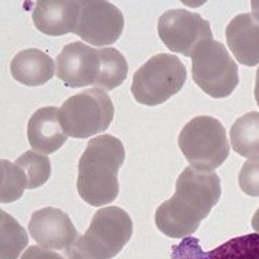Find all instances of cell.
<instances>
[{
	"instance_id": "cell-5",
	"label": "cell",
	"mask_w": 259,
	"mask_h": 259,
	"mask_svg": "<svg viewBox=\"0 0 259 259\" xmlns=\"http://www.w3.org/2000/svg\"><path fill=\"white\" fill-rule=\"evenodd\" d=\"M186 81V66L172 54L153 55L133 77L131 93L135 101L156 106L180 93Z\"/></svg>"
},
{
	"instance_id": "cell-24",
	"label": "cell",
	"mask_w": 259,
	"mask_h": 259,
	"mask_svg": "<svg viewBox=\"0 0 259 259\" xmlns=\"http://www.w3.org/2000/svg\"><path fill=\"white\" fill-rule=\"evenodd\" d=\"M21 259H64L58 252L45 248L41 245H30L22 254Z\"/></svg>"
},
{
	"instance_id": "cell-7",
	"label": "cell",
	"mask_w": 259,
	"mask_h": 259,
	"mask_svg": "<svg viewBox=\"0 0 259 259\" xmlns=\"http://www.w3.org/2000/svg\"><path fill=\"white\" fill-rule=\"evenodd\" d=\"M131 236L133 221L124 209L105 207L95 212L81 239L101 259H112L124 248Z\"/></svg>"
},
{
	"instance_id": "cell-22",
	"label": "cell",
	"mask_w": 259,
	"mask_h": 259,
	"mask_svg": "<svg viewBox=\"0 0 259 259\" xmlns=\"http://www.w3.org/2000/svg\"><path fill=\"white\" fill-rule=\"evenodd\" d=\"M240 189L245 194L259 197V159L247 160L239 174Z\"/></svg>"
},
{
	"instance_id": "cell-26",
	"label": "cell",
	"mask_w": 259,
	"mask_h": 259,
	"mask_svg": "<svg viewBox=\"0 0 259 259\" xmlns=\"http://www.w3.org/2000/svg\"><path fill=\"white\" fill-rule=\"evenodd\" d=\"M252 228H254L255 230V233H258L259 234V208L256 209V212H255L254 215V218H252Z\"/></svg>"
},
{
	"instance_id": "cell-15",
	"label": "cell",
	"mask_w": 259,
	"mask_h": 259,
	"mask_svg": "<svg viewBox=\"0 0 259 259\" xmlns=\"http://www.w3.org/2000/svg\"><path fill=\"white\" fill-rule=\"evenodd\" d=\"M58 113V108L46 106L37 109L30 116L26 135L32 149L39 153L51 155L66 142L68 135L65 134L61 127Z\"/></svg>"
},
{
	"instance_id": "cell-8",
	"label": "cell",
	"mask_w": 259,
	"mask_h": 259,
	"mask_svg": "<svg viewBox=\"0 0 259 259\" xmlns=\"http://www.w3.org/2000/svg\"><path fill=\"white\" fill-rule=\"evenodd\" d=\"M157 32L169 50L185 57H192L201 43L212 39L208 21L197 13L182 9L165 11L159 18Z\"/></svg>"
},
{
	"instance_id": "cell-10",
	"label": "cell",
	"mask_w": 259,
	"mask_h": 259,
	"mask_svg": "<svg viewBox=\"0 0 259 259\" xmlns=\"http://www.w3.org/2000/svg\"><path fill=\"white\" fill-rule=\"evenodd\" d=\"M55 75L65 84L79 89L97 83L101 72L100 51L94 50L83 41H75L64 46L57 55Z\"/></svg>"
},
{
	"instance_id": "cell-3",
	"label": "cell",
	"mask_w": 259,
	"mask_h": 259,
	"mask_svg": "<svg viewBox=\"0 0 259 259\" xmlns=\"http://www.w3.org/2000/svg\"><path fill=\"white\" fill-rule=\"evenodd\" d=\"M178 145L189 164L200 171L218 168L230 152L225 127L211 116L190 120L180 133Z\"/></svg>"
},
{
	"instance_id": "cell-17",
	"label": "cell",
	"mask_w": 259,
	"mask_h": 259,
	"mask_svg": "<svg viewBox=\"0 0 259 259\" xmlns=\"http://www.w3.org/2000/svg\"><path fill=\"white\" fill-rule=\"evenodd\" d=\"M232 149L247 159H259V112H249L230 128Z\"/></svg>"
},
{
	"instance_id": "cell-27",
	"label": "cell",
	"mask_w": 259,
	"mask_h": 259,
	"mask_svg": "<svg viewBox=\"0 0 259 259\" xmlns=\"http://www.w3.org/2000/svg\"><path fill=\"white\" fill-rule=\"evenodd\" d=\"M255 100H256V104L259 106V68L256 70V79H255Z\"/></svg>"
},
{
	"instance_id": "cell-13",
	"label": "cell",
	"mask_w": 259,
	"mask_h": 259,
	"mask_svg": "<svg viewBox=\"0 0 259 259\" xmlns=\"http://www.w3.org/2000/svg\"><path fill=\"white\" fill-rule=\"evenodd\" d=\"M80 15L77 0H40L32 11L33 24L45 35L61 36L75 30Z\"/></svg>"
},
{
	"instance_id": "cell-21",
	"label": "cell",
	"mask_w": 259,
	"mask_h": 259,
	"mask_svg": "<svg viewBox=\"0 0 259 259\" xmlns=\"http://www.w3.org/2000/svg\"><path fill=\"white\" fill-rule=\"evenodd\" d=\"M15 164L25 171L28 189H36L49 181L51 175V163L49 157L36 150H28L17 159Z\"/></svg>"
},
{
	"instance_id": "cell-14",
	"label": "cell",
	"mask_w": 259,
	"mask_h": 259,
	"mask_svg": "<svg viewBox=\"0 0 259 259\" xmlns=\"http://www.w3.org/2000/svg\"><path fill=\"white\" fill-rule=\"evenodd\" d=\"M229 50L245 66L259 64V21L252 14H239L225 30Z\"/></svg>"
},
{
	"instance_id": "cell-20",
	"label": "cell",
	"mask_w": 259,
	"mask_h": 259,
	"mask_svg": "<svg viewBox=\"0 0 259 259\" xmlns=\"http://www.w3.org/2000/svg\"><path fill=\"white\" fill-rule=\"evenodd\" d=\"M28 180L24 169L9 160H0V201L13 203L21 199L26 189Z\"/></svg>"
},
{
	"instance_id": "cell-18",
	"label": "cell",
	"mask_w": 259,
	"mask_h": 259,
	"mask_svg": "<svg viewBox=\"0 0 259 259\" xmlns=\"http://www.w3.org/2000/svg\"><path fill=\"white\" fill-rule=\"evenodd\" d=\"M98 51L101 57V72L95 85L104 91L115 90L127 77V61L119 50L112 47L101 49Z\"/></svg>"
},
{
	"instance_id": "cell-12",
	"label": "cell",
	"mask_w": 259,
	"mask_h": 259,
	"mask_svg": "<svg viewBox=\"0 0 259 259\" xmlns=\"http://www.w3.org/2000/svg\"><path fill=\"white\" fill-rule=\"evenodd\" d=\"M171 259H259V234L234 237L211 251H203L197 239L186 237L172 247Z\"/></svg>"
},
{
	"instance_id": "cell-1",
	"label": "cell",
	"mask_w": 259,
	"mask_h": 259,
	"mask_svg": "<svg viewBox=\"0 0 259 259\" xmlns=\"http://www.w3.org/2000/svg\"><path fill=\"white\" fill-rule=\"evenodd\" d=\"M220 197L218 174L189 165L178 177L174 196L156 209V226L168 237L186 239L199 229Z\"/></svg>"
},
{
	"instance_id": "cell-11",
	"label": "cell",
	"mask_w": 259,
	"mask_h": 259,
	"mask_svg": "<svg viewBox=\"0 0 259 259\" xmlns=\"http://www.w3.org/2000/svg\"><path fill=\"white\" fill-rule=\"evenodd\" d=\"M28 229L37 244L49 249H66L79 237L68 214L54 207L35 211Z\"/></svg>"
},
{
	"instance_id": "cell-9",
	"label": "cell",
	"mask_w": 259,
	"mask_h": 259,
	"mask_svg": "<svg viewBox=\"0 0 259 259\" xmlns=\"http://www.w3.org/2000/svg\"><path fill=\"white\" fill-rule=\"evenodd\" d=\"M124 17L109 2L83 0L73 33L93 46L113 45L123 33Z\"/></svg>"
},
{
	"instance_id": "cell-2",
	"label": "cell",
	"mask_w": 259,
	"mask_h": 259,
	"mask_svg": "<svg viewBox=\"0 0 259 259\" xmlns=\"http://www.w3.org/2000/svg\"><path fill=\"white\" fill-rule=\"evenodd\" d=\"M123 142L110 134L89 141L79 160L77 192L87 204H110L119 194V168L124 163Z\"/></svg>"
},
{
	"instance_id": "cell-19",
	"label": "cell",
	"mask_w": 259,
	"mask_h": 259,
	"mask_svg": "<svg viewBox=\"0 0 259 259\" xmlns=\"http://www.w3.org/2000/svg\"><path fill=\"white\" fill-rule=\"evenodd\" d=\"M28 245V233L17 221L0 211V259H18Z\"/></svg>"
},
{
	"instance_id": "cell-4",
	"label": "cell",
	"mask_w": 259,
	"mask_h": 259,
	"mask_svg": "<svg viewBox=\"0 0 259 259\" xmlns=\"http://www.w3.org/2000/svg\"><path fill=\"white\" fill-rule=\"evenodd\" d=\"M115 106L101 89H89L72 95L60 108L58 120L68 137L83 140L104 133L113 120Z\"/></svg>"
},
{
	"instance_id": "cell-16",
	"label": "cell",
	"mask_w": 259,
	"mask_h": 259,
	"mask_svg": "<svg viewBox=\"0 0 259 259\" xmlns=\"http://www.w3.org/2000/svg\"><path fill=\"white\" fill-rule=\"evenodd\" d=\"M11 75L18 83L29 87L43 85L54 76V60L45 51L28 49L20 51L10 64Z\"/></svg>"
},
{
	"instance_id": "cell-23",
	"label": "cell",
	"mask_w": 259,
	"mask_h": 259,
	"mask_svg": "<svg viewBox=\"0 0 259 259\" xmlns=\"http://www.w3.org/2000/svg\"><path fill=\"white\" fill-rule=\"evenodd\" d=\"M65 252H66L68 259H101L89 245L85 244L80 236L73 241V244L65 249Z\"/></svg>"
},
{
	"instance_id": "cell-25",
	"label": "cell",
	"mask_w": 259,
	"mask_h": 259,
	"mask_svg": "<svg viewBox=\"0 0 259 259\" xmlns=\"http://www.w3.org/2000/svg\"><path fill=\"white\" fill-rule=\"evenodd\" d=\"M251 10H252L251 14L254 15L255 18L259 21V0H252L251 2Z\"/></svg>"
},
{
	"instance_id": "cell-6",
	"label": "cell",
	"mask_w": 259,
	"mask_h": 259,
	"mask_svg": "<svg viewBox=\"0 0 259 259\" xmlns=\"http://www.w3.org/2000/svg\"><path fill=\"white\" fill-rule=\"evenodd\" d=\"M196 84L212 98H226L239 84V68L221 41L207 40L192 55Z\"/></svg>"
}]
</instances>
